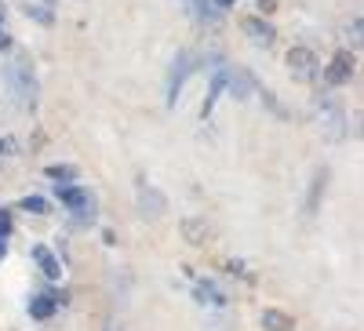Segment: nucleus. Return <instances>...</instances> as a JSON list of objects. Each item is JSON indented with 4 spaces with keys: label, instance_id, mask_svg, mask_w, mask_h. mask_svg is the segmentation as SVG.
Wrapping results in <instances>:
<instances>
[{
    "label": "nucleus",
    "instance_id": "nucleus-25",
    "mask_svg": "<svg viewBox=\"0 0 364 331\" xmlns=\"http://www.w3.org/2000/svg\"><path fill=\"white\" fill-rule=\"evenodd\" d=\"M0 51H11V37L4 33V26H0Z\"/></svg>",
    "mask_w": 364,
    "mask_h": 331
},
{
    "label": "nucleus",
    "instance_id": "nucleus-26",
    "mask_svg": "<svg viewBox=\"0 0 364 331\" xmlns=\"http://www.w3.org/2000/svg\"><path fill=\"white\" fill-rule=\"evenodd\" d=\"M211 4H215L219 11H226V8H233V4H237V0H211Z\"/></svg>",
    "mask_w": 364,
    "mask_h": 331
},
{
    "label": "nucleus",
    "instance_id": "nucleus-10",
    "mask_svg": "<svg viewBox=\"0 0 364 331\" xmlns=\"http://www.w3.org/2000/svg\"><path fill=\"white\" fill-rule=\"evenodd\" d=\"M186 11H190L200 26H211V29L223 26V11L211 4V0H186Z\"/></svg>",
    "mask_w": 364,
    "mask_h": 331
},
{
    "label": "nucleus",
    "instance_id": "nucleus-17",
    "mask_svg": "<svg viewBox=\"0 0 364 331\" xmlns=\"http://www.w3.org/2000/svg\"><path fill=\"white\" fill-rule=\"evenodd\" d=\"M182 237H186V244H204L211 237V229L204 219H182Z\"/></svg>",
    "mask_w": 364,
    "mask_h": 331
},
{
    "label": "nucleus",
    "instance_id": "nucleus-1",
    "mask_svg": "<svg viewBox=\"0 0 364 331\" xmlns=\"http://www.w3.org/2000/svg\"><path fill=\"white\" fill-rule=\"evenodd\" d=\"M4 84H8V95L18 109L33 113L37 109V99H41V80H37V70L29 63L26 51H11L4 58Z\"/></svg>",
    "mask_w": 364,
    "mask_h": 331
},
{
    "label": "nucleus",
    "instance_id": "nucleus-3",
    "mask_svg": "<svg viewBox=\"0 0 364 331\" xmlns=\"http://www.w3.org/2000/svg\"><path fill=\"white\" fill-rule=\"evenodd\" d=\"M317 70H321V58H317V51H314V48L295 44V48L288 51V73H291L295 80H314V77H317Z\"/></svg>",
    "mask_w": 364,
    "mask_h": 331
},
{
    "label": "nucleus",
    "instance_id": "nucleus-6",
    "mask_svg": "<svg viewBox=\"0 0 364 331\" xmlns=\"http://www.w3.org/2000/svg\"><path fill=\"white\" fill-rule=\"evenodd\" d=\"M240 29H245V37L255 44V48H269L273 40H277V29H273V22L259 18V15H245L240 18Z\"/></svg>",
    "mask_w": 364,
    "mask_h": 331
},
{
    "label": "nucleus",
    "instance_id": "nucleus-23",
    "mask_svg": "<svg viewBox=\"0 0 364 331\" xmlns=\"http://www.w3.org/2000/svg\"><path fill=\"white\" fill-rule=\"evenodd\" d=\"M346 33H350V40H353V48H360V15L350 22V29H346Z\"/></svg>",
    "mask_w": 364,
    "mask_h": 331
},
{
    "label": "nucleus",
    "instance_id": "nucleus-18",
    "mask_svg": "<svg viewBox=\"0 0 364 331\" xmlns=\"http://www.w3.org/2000/svg\"><path fill=\"white\" fill-rule=\"evenodd\" d=\"M44 178H51L55 186H73L77 168H73V164H48V168H44Z\"/></svg>",
    "mask_w": 364,
    "mask_h": 331
},
{
    "label": "nucleus",
    "instance_id": "nucleus-8",
    "mask_svg": "<svg viewBox=\"0 0 364 331\" xmlns=\"http://www.w3.org/2000/svg\"><path fill=\"white\" fill-rule=\"evenodd\" d=\"M29 255H33V262L41 266V273H44L48 281L63 277V262H58V255H55L48 244H33V251H29Z\"/></svg>",
    "mask_w": 364,
    "mask_h": 331
},
{
    "label": "nucleus",
    "instance_id": "nucleus-2",
    "mask_svg": "<svg viewBox=\"0 0 364 331\" xmlns=\"http://www.w3.org/2000/svg\"><path fill=\"white\" fill-rule=\"evenodd\" d=\"M193 73H197V51L182 48L175 55V63H171V73H168V106H175L182 99V87H186V80Z\"/></svg>",
    "mask_w": 364,
    "mask_h": 331
},
{
    "label": "nucleus",
    "instance_id": "nucleus-29",
    "mask_svg": "<svg viewBox=\"0 0 364 331\" xmlns=\"http://www.w3.org/2000/svg\"><path fill=\"white\" fill-rule=\"evenodd\" d=\"M266 4H269V0H266Z\"/></svg>",
    "mask_w": 364,
    "mask_h": 331
},
{
    "label": "nucleus",
    "instance_id": "nucleus-13",
    "mask_svg": "<svg viewBox=\"0 0 364 331\" xmlns=\"http://www.w3.org/2000/svg\"><path fill=\"white\" fill-rule=\"evenodd\" d=\"M139 212H142L146 219H161V215H164V193L142 186V190H139Z\"/></svg>",
    "mask_w": 364,
    "mask_h": 331
},
{
    "label": "nucleus",
    "instance_id": "nucleus-14",
    "mask_svg": "<svg viewBox=\"0 0 364 331\" xmlns=\"http://www.w3.org/2000/svg\"><path fill=\"white\" fill-rule=\"evenodd\" d=\"M29 317H33V320H51L55 317V310H58V298L55 295H48V291H41V295H33V298H29Z\"/></svg>",
    "mask_w": 364,
    "mask_h": 331
},
{
    "label": "nucleus",
    "instance_id": "nucleus-21",
    "mask_svg": "<svg viewBox=\"0 0 364 331\" xmlns=\"http://www.w3.org/2000/svg\"><path fill=\"white\" fill-rule=\"evenodd\" d=\"M324 183H328V171H317L314 186H310V197H306V212H317V193H324Z\"/></svg>",
    "mask_w": 364,
    "mask_h": 331
},
{
    "label": "nucleus",
    "instance_id": "nucleus-11",
    "mask_svg": "<svg viewBox=\"0 0 364 331\" xmlns=\"http://www.w3.org/2000/svg\"><path fill=\"white\" fill-rule=\"evenodd\" d=\"M193 298H197L200 306H226V303H230V295H226L215 281H197V284H193Z\"/></svg>",
    "mask_w": 364,
    "mask_h": 331
},
{
    "label": "nucleus",
    "instance_id": "nucleus-24",
    "mask_svg": "<svg viewBox=\"0 0 364 331\" xmlns=\"http://www.w3.org/2000/svg\"><path fill=\"white\" fill-rule=\"evenodd\" d=\"M15 153V139L8 135V139H0V157H11Z\"/></svg>",
    "mask_w": 364,
    "mask_h": 331
},
{
    "label": "nucleus",
    "instance_id": "nucleus-5",
    "mask_svg": "<svg viewBox=\"0 0 364 331\" xmlns=\"http://www.w3.org/2000/svg\"><path fill=\"white\" fill-rule=\"evenodd\" d=\"M353 70H357V55L353 51H336L331 63H328V70H324V84L328 87H343L353 77Z\"/></svg>",
    "mask_w": 364,
    "mask_h": 331
},
{
    "label": "nucleus",
    "instance_id": "nucleus-22",
    "mask_svg": "<svg viewBox=\"0 0 364 331\" xmlns=\"http://www.w3.org/2000/svg\"><path fill=\"white\" fill-rule=\"evenodd\" d=\"M0 237H11V212L0 207Z\"/></svg>",
    "mask_w": 364,
    "mask_h": 331
},
{
    "label": "nucleus",
    "instance_id": "nucleus-20",
    "mask_svg": "<svg viewBox=\"0 0 364 331\" xmlns=\"http://www.w3.org/2000/svg\"><path fill=\"white\" fill-rule=\"evenodd\" d=\"M99 219V207L95 204H84V207H77V212H73V226H91V222H95Z\"/></svg>",
    "mask_w": 364,
    "mask_h": 331
},
{
    "label": "nucleus",
    "instance_id": "nucleus-19",
    "mask_svg": "<svg viewBox=\"0 0 364 331\" xmlns=\"http://www.w3.org/2000/svg\"><path fill=\"white\" fill-rule=\"evenodd\" d=\"M18 207H22V212H29V215H51V200H48V197H41V193L22 197V200H18Z\"/></svg>",
    "mask_w": 364,
    "mask_h": 331
},
{
    "label": "nucleus",
    "instance_id": "nucleus-16",
    "mask_svg": "<svg viewBox=\"0 0 364 331\" xmlns=\"http://www.w3.org/2000/svg\"><path fill=\"white\" fill-rule=\"evenodd\" d=\"M18 11L29 18V22H41V26H55V11L51 8H44V4H37V0H22L18 4Z\"/></svg>",
    "mask_w": 364,
    "mask_h": 331
},
{
    "label": "nucleus",
    "instance_id": "nucleus-4",
    "mask_svg": "<svg viewBox=\"0 0 364 331\" xmlns=\"http://www.w3.org/2000/svg\"><path fill=\"white\" fill-rule=\"evenodd\" d=\"M343 113H346V109H343L336 99L321 102V131H324L328 142H343V135H346V116H343Z\"/></svg>",
    "mask_w": 364,
    "mask_h": 331
},
{
    "label": "nucleus",
    "instance_id": "nucleus-9",
    "mask_svg": "<svg viewBox=\"0 0 364 331\" xmlns=\"http://www.w3.org/2000/svg\"><path fill=\"white\" fill-rule=\"evenodd\" d=\"M226 70H230V66H219L215 73H211V80H208V95H204V106H200V116H211L215 102L226 95Z\"/></svg>",
    "mask_w": 364,
    "mask_h": 331
},
{
    "label": "nucleus",
    "instance_id": "nucleus-7",
    "mask_svg": "<svg viewBox=\"0 0 364 331\" xmlns=\"http://www.w3.org/2000/svg\"><path fill=\"white\" fill-rule=\"evenodd\" d=\"M255 77L248 73V70H240V66H230L226 70V92L233 95V99H248L252 92H255Z\"/></svg>",
    "mask_w": 364,
    "mask_h": 331
},
{
    "label": "nucleus",
    "instance_id": "nucleus-15",
    "mask_svg": "<svg viewBox=\"0 0 364 331\" xmlns=\"http://www.w3.org/2000/svg\"><path fill=\"white\" fill-rule=\"evenodd\" d=\"M55 197H58V204H63L66 212H77V207H84L91 200L80 186H55Z\"/></svg>",
    "mask_w": 364,
    "mask_h": 331
},
{
    "label": "nucleus",
    "instance_id": "nucleus-12",
    "mask_svg": "<svg viewBox=\"0 0 364 331\" xmlns=\"http://www.w3.org/2000/svg\"><path fill=\"white\" fill-rule=\"evenodd\" d=\"M259 324H262V331H295L291 313H284V310H277V306H266L262 317H259Z\"/></svg>",
    "mask_w": 364,
    "mask_h": 331
},
{
    "label": "nucleus",
    "instance_id": "nucleus-28",
    "mask_svg": "<svg viewBox=\"0 0 364 331\" xmlns=\"http://www.w3.org/2000/svg\"><path fill=\"white\" fill-rule=\"evenodd\" d=\"M0 26H4V4H0Z\"/></svg>",
    "mask_w": 364,
    "mask_h": 331
},
{
    "label": "nucleus",
    "instance_id": "nucleus-27",
    "mask_svg": "<svg viewBox=\"0 0 364 331\" xmlns=\"http://www.w3.org/2000/svg\"><path fill=\"white\" fill-rule=\"evenodd\" d=\"M4 255H8V237H0V262H4Z\"/></svg>",
    "mask_w": 364,
    "mask_h": 331
}]
</instances>
